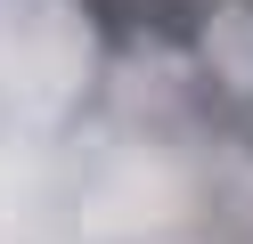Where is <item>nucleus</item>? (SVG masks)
Wrapping results in <instances>:
<instances>
[{
	"instance_id": "nucleus-1",
	"label": "nucleus",
	"mask_w": 253,
	"mask_h": 244,
	"mask_svg": "<svg viewBox=\"0 0 253 244\" xmlns=\"http://www.w3.org/2000/svg\"><path fill=\"white\" fill-rule=\"evenodd\" d=\"M131 16L147 33H164V41H188V33L204 25V0H131Z\"/></svg>"
}]
</instances>
